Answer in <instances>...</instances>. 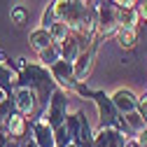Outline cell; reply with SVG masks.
<instances>
[{
	"instance_id": "1",
	"label": "cell",
	"mask_w": 147,
	"mask_h": 147,
	"mask_svg": "<svg viewBox=\"0 0 147 147\" xmlns=\"http://www.w3.org/2000/svg\"><path fill=\"white\" fill-rule=\"evenodd\" d=\"M54 128H61L65 124V117H68V91L65 89H54V94L49 98V103L42 107V115Z\"/></svg>"
},
{
	"instance_id": "2",
	"label": "cell",
	"mask_w": 147,
	"mask_h": 147,
	"mask_svg": "<svg viewBox=\"0 0 147 147\" xmlns=\"http://www.w3.org/2000/svg\"><path fill=\"white\" fill-rule=\"evenodd\" d=\"M12 100H14V110L26 115V117H30L40 105V98L35 94V89L28 86V84H16L12 89Z\"/></svg>"
},
{
	"instance_id": "3",
	"label": "cell",
	"mask_w": 147,
	"mask_h": 147,
	"mask_svg": "<svg viewBox=\"0 0 147 147\" xmlns=\"http://www.w3.org/2000/svg\"><path fill=\"white\" fill-rule=\"evenodd\" d=\"M51 70V77L61 89L65 91H75L77 86V77H75V68H72V61H65V59H59L54 65H49Z\"/></svg>"
},
{
	"instance_id": "4",
	"label": "cell",
	"mask_w": 147,
	"mask_h": 147,
	"mask_svg": "<svg viewBox=\"0 0 147 147\" xmlns=\"http://www.w3.org/2000/svg\"><path fill=\"white\" fill-rule=\"evenodd\" d=\"M30 131H33V142L38 147H59L56 142V128H54L45 117H38L30 124Z\"/></svg>"
},
{
	"instance_id": "5",
	"label": "cell",
	"mask_w": 147,
	"mask_h": 147,
	"mask_svg": "<svg viewBox=\"0 0 147 147\" xmlns=\"http://www.w3.org/2000/svg\"><path fill=\"white\" fill-rule=\"evenodd\" d=\"M126 138L128 136H124L121 131H117L112 126H100L94 133V147H124Z\"/></svg>"
},
{
	"instance_id": "6",
	"label": "cell",
	"mask_w": 147,
	"mask_h": 147,
	"mask_svg": "<svg viewBox=\"0 0 147 147\" xmlns=\"http://www.w3.org/2000/svg\"><path fill=\"white\" fill-rule=\"evenodd\" d=\"M3 131H5L9 138H24L26 131H28L26 115H21V112H16V110H12V112L3 119Z\"/></svg>"
},
{
	"instance_id": "7",
	"label": "cell",
	"mask_w": 147,
	"mask_h": 147,
	"mask_svg": "<svg viewBox=\"0 0 147 147\" xmlns=\"http://www.w3.org/2000/svg\"><path fill=\"white\" fill-rule=\"evenodd\" d=\"M110 98H112L115 107L121 115H128V112H133V110H138V96L133 91H128V89H117L115 94H110Z\"/></svg>"
},
{
	"instance_id": "8",
	"label": "cell",
	"mask_w": 147,
	"mask_h": 147,
	"mask_svg": "<svg viewBox=\"0 0 147 147\" xmlns=\"http://www.w3.org/2000/svg\"><path fill=\"white\" fill-rule=\"evenodd\" d=\"M28 42H30V47L35 49V51H42V49H47L51 42H54V38H51V33H49V28H35L30 35H28Z\"/></svg>"
},
{
	"instance_id": "9",
	"label": "cell",
	"mask_w": 147,
	"mask_h": 147,
	"mask_svg": "<svg viewBox=\"0 0 147 147\" xmlns=\"http://www.w3.org/2000/svg\"><path fill=\"white\" fill-rule=\"evenodd\" d=\"M115 38L119 42L121 49H133L136 42H138V28H131V26H121L117 33H115Z\"/></svg>"
},
{
	"instance_id": "10",
	"label": "cell",
	"mask_w": 147,
	"mask_h": 147,
	"mask_svg": "<svg viewBox=\"0 0 147 147\" xmlns=\"http://www.w3.org/2000/svg\"><path fill=\"white\" fill-rule=\"evenodd\" d=\"M38 56H40V63H42V65H54L59 59H63V54H61V42H51L47 49L38 51Z\"/></svg>"
},
{
	"instance_id": "11",
	"label": "cell",
	"mask_w": 147,
	"mask_h": 147,
	"mask_svg": "<svg viewBox=\"0 0 147 147\" xmlns=\"http://www.w3.org/2000/svg\"><path fill=\"white\" fill-rule=\"evenodd\" d=\"M124 121H126V126L131 128V133L136 136V133H140L142 128L147 126V119L138 112V110H133V112H128V115H124Z\"/></svg>"
},
{
	"instance_id": "12",
	"label": "cell",
	"mask_w": 147,
	"mask_h": 147,
	"mask_svg": "<svg viewBox=\"0 0 147 147\" xmlns=\"http://www.w3.org/2000/svg\"><path fill=\"white\" fill-rule=\"evenodd\" d=\"M49 33H51L54 42H63L72 30H70V28H68V24H63V21H54V24H51V28H49Z\"/></svg>"
},
{
	"instance_id": "13",
	"label": "cell",
	"mask_w": 147,
	"mask_h": 147,
	"mask_svg": "<svg viewBox=\"0 0 147 147\" xmlns=\"http://www.w3.org/2000/svg\"><path fill=\"white\" fill-rule=\"evenodd\" d=\"M9 16H12V24L14 26H24V24H28V9L24 7V5H14L12 7V12H9Z\"/></svg>"
},
{
	"instance_id": "14",
	"label": "cell",
	"mask_w": 147,
	"mask_h": 147,
	"mask_svg": "<svg viewBox=\"0 0 147 147\" xmlns=\"http://www.w3.org/2000/svg\"><path fill=\"white\" fill-rule=\"evenodd\" d=\"M136 9H138V14H140V21H147V0H138Z\"/></svg>"
},
{
	"instance_id": "15",
	"label": "cell",
	"mask_w": 147,
	"mask_h": 147,
	"mask_svg": "<svg viewBox=\"0 0 147 147\" xmlns=\"http://www.w3.org/2000/svg\"><path fill=\"white\" fill-rule=\"evenodd\" d=\"M112 3H115L117 7H136L138 0H112Z\"/></svg>"
},
{
	"instance_id": "16",
	"label": "cell",
	"mask_w": 147,
	"mask_h": 147,
	"mask_svg": "<svg viewBox=\"0 0 147 147\" xmlns=\"http://www.w3.org/2000/svg\"><path fill=\"white\" fill-rule=\"evenodd\" d=\"M136 138L140 140V147H147V126L142 128V131H140V133H136Z\"/></svg>"
},
{
	"instance_id": "17",
	"label": "cell",
	"mask_w": 147,
	"mask_h": 147,
	"mask_svg": "<svg viewBox=\"0 0 147 147\" xmlns=\"http://www.w3.org/2000/svg\"><path fill=\"white\" fill-rule=\"evenodd\" d=\"M124 147H140V140L136 136H131V138H126V145Z\"/></svg>"
},
{
	"instance_id": "18",
	"label": "cell",
	"mask_w": 147,
	"mask_h": 147,
	"mask_svg": "<svg viewBox=\"0 0 147 147\" xmlns=\"http://www.w3.org/2000/svg\"><path fill=\"white\" fill-rule=\"evenodd\" d=\"M9 98H12V96H9V91H7V89H3V86H0V105H3L5 100H9Z\"/></svg>"
},
{
	"instance_id": "19",
	"label": "cell",
	"mask_w": 147,
	"mask_h": 147,
	"mask_svg": "<svg viewBox=\"0 0 147 147\" xmlns=\"http://www.w3.org/2000/svg\"><path fill=\"white\" fill-rule=\"evenodd\" d=\"M65 147H82V145H77V142H72V140H70V142H68Z\"/></svg>"
}]
</instances>
